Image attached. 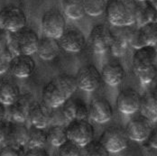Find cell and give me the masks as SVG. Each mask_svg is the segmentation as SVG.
Returning a JSON list of instances; mask_svg holds the SVG:
<instances>
[{
	"label": "cell",
	"mask_w": 157,
	"mask_h": 156,
	"mask_svg": "<svg viewBox=\"0 0 157 156\" xmlns=\"http://www.w3.org/2000/svg\"><path fill=\"white\" fill-rule=\"evenodd\" d=\"M76 77L70 74L52 78L42 90V98L52 108H56L68 100L78 89Z\"/></svg>",
	"instance_id": "cell-1"
},
{
	"label": "cell",
	"mask_w": 157,
	"mask_h": 156,
	"mask_svg": "<svg viewBox=\"0 0 157 156\" xmlns=\"http://www.w3.org/2000/svg\"><path fill=\"white\" fill-rule=\"evenodd\" d=\"M136 0H108L106 16L113 25H129L136 24Z\"/></svg>",
	"instance_id": "cell-2"
},
{
	"label": "cell",
	"mask_w": 157,
	"mask_h": 156,
	"mask_svg": "<svg viewBox=\"0 0 157 156\" xmlns=\"http://www.w3.org/2000/svg\"><path fill=\"white\" fill-rule=\"evenodd\" d=\"M6 38L14 54H33L37 51L40 37L35 30L24 26L15 32H7Z\"/></svg>",
	"instance_id": "cell-3"
},
{
	"label": "cell",
	"mask_w": 157,
	"mask_h": 156,
	"mask_svg": "<svg viewBox=\"0 0 157 156\" xmlns=\"http://www.w3.org/2000/svg\"><path fill=\"white\" fill-rule=\"evenodd\" d=\"M27 18L22 8L16 6H7L0 10V29L15 32L25 26Z\"/></svg>",
	"instance_id": "cell-4"
},
{
	"label": "cell",
	"mask_w": 157,
	"mask_h": 156,
	"mask_svg": "<svg viewBox=\"0 0 157 156\" xmlns=\"http://www.w3.org/2000/svg\"><path fill=\"white\" fill-rule=\"evenodd\" d=\"M129 140L126 129L121 126H109L100 136V141L111 154L119 153L126 149Z\"/></svg>",
	"instance_id": "cell-5"
},
{
	"label": "cell",
	"mask_w": 157,
	"mask_h": 156,
	"mask_svg": "<svg viewBox=\"0 0 157 156\" xmlns=\"http://www.w3.org/2000/svg\"><path fill=\"white\" fill-rule=\"evenodd\" d=\"M68 137L83 147L94 138L95 130L88 119H74L67 125Z\"/></svg>",
	"instance_id": "cell-6"
},
{
	"label": "cell",
	"mask_w": 157,
	"mask_h": 156,
	"mask_svg": "<svg viewBox=\"0 0 157 156\" xmlns=\"http://www.w3.org/2000/svg\"><path fill=\"white\" fill-rule=\"evenodd\" d=\"M42 29L45 35L59 39L66 29V19L58 9H50L42 17Z\"/></svg>",
	"instance_id": "cell-7"
},
{
	"label": "cell",
	"mask_w": 157,
	"mask_h": 156,
	"mask_svg": "<svg viewBox=\"0 0 157 156\" xmlns=\"http://www.w3.org/2000/svg\"><path fill=\"white\" fill-rule=\"evenodd\" d=\"M136 28L133 25H114L111 29L112 40L110 44V51L113 55L120 57L125 55L130 45V38Z\"/></svg>",
	"instance_id": "cell-8"
},
{
	"label": "cell",
	"mask_w": 157,
	"mask_h": 156,
	"mask_svg": "<svg viewBox=\"0 0 157 156\" xmlns=\"http://www.w3.org/2000/svg\"><path fill=\"white\" fill-rule=\"evenodd\" d=\"M112 40V32L109 26L103 24L94 25L89 35V44L92 51L97 53H102L110 48Z\"/></svg>",
	"instance_id": "cell-9"
},
{
	"label": "cell",
	"mask_w": 157,
	"mask_h": 156,
	"mask_svg": "<svg viewBox=\"0 0 157 156\" xmlns=\"http://www.w3.org/2000/svg\"><path fill=\"white\" fill-rule=\"evenodd\" d=\"M78 87L85 91L96 90L102 80L101 72L94 64H86L82 66L76 76Z\"/></svg>",
	"instance_id": "cell-10"
},
{
	"label": "cell",
	"mask_w": 157,
	"mask_h": 156,
	"mask_svg": "<svg viewBox=\"0 0 157 156\" xmlns=\"http://www.w3.org/2000/svg\"><path fill=\"white\" fill-rule=\"evenodd\" d=\"M34 101L35 98L32 93L21 94L14 103L9 105L7 109L12 121L25 123L29 118L30 110Z\"/></svg>",
	"instance_id": "cell-11"
},
{
	"label": "cell",
	"mask_w": 157,
	"mask_h": 156,
	"mask_svg": "<svg viewBox=\"0 0 157 156\" xmlns=\"http://www.w3.org/2000/svg\"><path fill=\"white\" fill-rule=\"evenodd\" d=\"M58 40L61 47L69 52H78L86 44L85 34L77 27L66 28Z\"/></svg>",
	"instance_id": "cell-12"
},
{
	"label": "cell",
	"mask_w": 157,
	"mask_h": 156,
	"mask_svg": "<svg viewBox=\"0 0 157 156\" xmlns=\"http://www.w3.org/2000/svg\"><path fill=\"white\" fill-rule=\"evenodd\" d=\"M142 96L136 89L127 88L121 90L117 98V107L124 114H133L139 110Z\"/></svg>",
	"instance_id": "cell-13"
},
{
	"label": "cell",
	"mask_w": 157,
	"mask_h": 156,
	"mask_svg": "<svg viewBox=\"0 0 157 156\" xmlns=\"http://www.w3.org/2000/svg\"><path fill=\"white\" fill-rule=\"evenodd\" d=\"M36 63L30 54H15L9 64V70L18 78H26L33 74Z\"/></svg>",
	"instance_id": "cell-14"
},
{
	"label": "cell",
	"mask_w": 157,
	"mask_h": 156,
	"mask_svg": "<svg viewBox=\"0 0 157 156\" xmlns=\"http://www.w3.org/2000/svg\"><path fill=\"white\" fill-rule=\"evenodd\" d=\"M152 129V122L143 116L130 120L126 127L129 139L136 142L146 140Z\"/></svg>",
	"instance_id": "cell-15"
},
{
	"label": "cell",
	"mask_w": 157,
	"mask_h": 156,
	"mask_svg": "<svg viewBox=\"0 0 157 156\" xmlns=\"http://www.w3.org/2000/svg\"><path fill=\"white\" fill-rule=\"evenodd\" d=\"M52 113V108L49 106L46 102L44 100H35L32 106L28 119L32 125L34 126L46 128L48 125H51Z\"/></svg>",
	"instance_id": "cell-16"
},
{
	"label": "cell",
	"mask_w": 157,
	"mask_h": 156,
	"mask_svg": "<svg viewBox=\"0 0 157 156\" xmlns=\"http://www.w3.org/2000/svg\"><path fill=\"white\" fill-rule=\"evenodd\" d=\"M90 116L95 122L105 124L113 116V108L109 100L105 97H96L90 106Z\"/></svg>",
	"instance_id": "cell-17"
},
{
	"label": "cell",
	"mask_w": 157,
	"mask_h": 156,
	"mask_svg": "<svg viewBox=\"0 0 157 156\" xmlns=\"http://www.w3.org/2000/svg\"><path fill=\"white\" fill-rule=\"evenodd\" d=\"M63 112L69 121L74 119H88L90 116V108L80 98L70 97L63 105Z\"/></svg>",
	"instance_id": "cell-18"
},
{
	"label": "cell",
	"mask_w": 157,
	"mask_h": 156,
	"mask_svg": "<svg viewBox=\"0 0 157 156\" xmlns=\"http://www.w3.org/2000/svg\"><path fill=\"white\" fill-rule=\"evenodd\" d=\"M102 80L109 86H117L120 84L126 76V70L122 64L117 62L106 63L101 70Z\"/></svg>",
	"instance_id": "cell-19"
},
{
	"label": "cell",
	"mask_w": 157,
	"mask_h": 156,
	"mask_svg": "<svg viewBox=\"0 0 157 156\" xmlns=\"http://www.w3.org/2000/svg\"><path fill=\"white\" fill-rule=\"evenodd\" d=\"M156 60L155 45H145L136 49V51L133 55L134 70L147 68L153 64H155Z\"/></svg>",
	"instance_id": "cell-20"
},
{
	"label": "cell",
	"mask_w": 157,
	"mask_h": 156,
	"mask_svg": "<svg viewBox=\"0 0 157 156\" xmlns=\"http://www.w3.org/2000/svg\"><path fill=\"white\" fill-rule=\"evenodd\" d=\"M60 47L61 45L57 38L50 37L44 34V36L41 37L39 40L36 52L41 59L50 61L58 56L60 52Z\"/></svg>",
	"instance_id": "cell-21"
},
{
	"label": "cell",
	"mask_w": 157,
	"mask_h": 156,
	"mask_svg": "<svg viewBox=\"0 0 157 156\" xmlns=\"http://www.w3.org/2000/svg\"><path fill=\"white\" fill-rule=\"evenodd\" d=\"M20 95V88L13 79L5 78L0 80V101L3 104L11 105Z\"/></svg>",
	"instance_id": "cell-22"
},
{
	"label": "cell",
	"mask_w": 157,
	"mask_h": 156,
	"mask_svg": "<svg viewBox=\"0 0 157 156\" xmlns=\"http://www.w3.org/2000/svg\"><path fill=\"white\" fill-rule=\"evenodd\" d=\"M29 139V129L22 122H9L8 135L6 141L15 142L25 145Z\"/></svg>",
	"instance_id": "cell-23"
},
{
	"label": "cell",
	"mask_w": 157,
	"mask_h": 156,
	"mask_svg": "<svg viewBox=\"0 0 157 156\" xmlns=\"http://www.w3.org/2000/svg\"><path fill=\"white\" fill-rule=\"evenodd\" d=\"M155 12L156 7L147 0L138 2L136 12V24L137 26H142L151 21H154Z\"/></svg>",
	"instance_id": "cell-24"
},
{
	"label": "cell",
	"mask_w": 157,
	"mask_h": 156,
	"mask_svg": "<svg viewBox=\"0 0 157 156\" xmlns=\"http://www.w3.org/2000/svg\"><path fill=\"white\" fill-rule=\"evenodd\" d=\"M141 116L147 118L150 122L157 121V98L154 94H145L142 97L140 103Z\"/></svg>",
	"instance_id": "cell-25"
},
{
	"label": "cell",
	"mask_w": 157,
	"mask_h": 156,
	"mask_svg": "<svg viewBox=\"0 0 157 156\" xmlns=\"http://www.w3.org/2000/svg\"><path fill=\"white\" fill-rule=\"evenodd\" d=\"M63 8L66 16L72 19H78L85 16L84 0H63Z\"/></svg>",
	"instance_id": "cell-26"
},
{
	"label": "cell",
	"mask_w": 157,
	"mask_h": 156,
	"mask_svg": "<svg viewBox=\"0 0 157 156\" xmlns=\"http://www.w3.org/2000/svg\"><path fill=\"white\" fill-rule=\"evenodd\" d=\"M48 142L53 146H60L68 137L67 125H51L48 128Z\"/></svg>",
	"instance_id": "cell-27"
},
{
	"label": "cell",
	"mask_w": 157,
	"mask_h": 156,
	"mask_svg": "<svg viewBox=\"0 0 157 156\" xmlns=\"http://www.w3.org/2000/svg\"><path fill=\"white\" fill-rule=\"evenodd\" d=\"M14 55L8 44L6 35H0V75L9 69V64Z\"/></svg>",
	"instance_id": "cell-28"
},
{
	"label": "cell",
	"mask_w": 157,
	"mask_h": 156,
	"mask_svg": "<svg viewBox=\"0 0 157 156\" xmlns=\"http://www.w3.org/2000/svg\"><path fill=\"white\" fill-rule=\"evenodd\" d=\"M48 142V133L46 128L37 127L32 125L29 129V139L27 145L29 147L33 146H44Z\"/></svg>",
	"instance_id": "cell-29"
},
{
	"label": "cell",
	"mask_w": 157,
	"mask_h": 156,
	"mask_svg": "<svg viewBox=\"0 0 157 156\" xmlns=\"http://www.w3.org/2000/svg\"><path fill=\"white\" fill-rule=\"evenodd\" d=\"M82 153L89 156H108L109 152L107 150L101 141L92 139L82 147Z\"/></svg>",
	"instance_id": "cell-30"
},
{
	"label": "cell",
	"mask_w": 157,
	"mask_h": 156,
	"mask_svg": "<svg viewBox=\"0 0 157 156\" xmlns=\"http://www.w3.org/2000/svg\"><path fill=\"white\" fill-rule=\"evenodd\" d=\"M139 31L146 45H155L157 42V22L151 21L142 26H138Z\"/></svg>",
	"instance_id": "cell-31"
},
{
	"label": "cell",
	"mask_w": 157,
	"mask_h": 156,
	"mask_svg": "<svg viewBox=\"0 0 157 156\" xmlns=\"http://www.w3.org/2000/svg\"><path fill=\"white\" fill-rule=\"evenodd\" d=\"M81 154L82 147L70 138L58 146V154L61 156H78Z\"/></svg>",
	"instance_id": "cell-32"
},
{
	"label": "cell",
	"mask_w": 157,
	"mask_h": 156,
	"mask_svg": "<svg viewBox=\"0 0 157 156\" xmlns=\"http://www.w3.org/2000/svg\"><path fill=\"white\" fill-rule=\"evenodd\" d=\"M108 0H84L86 14L91 16H100L105 12Z\"/></svg>",
	"instance_id": "cell-33"
},
{
	"label": "cell",
	"mask_w": 157,
	"mask_h": 156,
	"mask_svg": "<svg viewBox=\"0 0 157 156\" xmlns=\"http://www.w3.org/2000/svg\"><path fill=\"white\" fill-rule=\"evenodd\" d=\"M25 145L10 141H6L0 149V156H25Z\"/></svg>",
	"instance_id": "cell-34"
},
{
	"label": "cell",
	"mask_w": 157,
	"mask_h": 156,
	"mask_svg": "<svg viewBox=\"0 0 157 156\" xmlns=\"http://www.w3.org/2000/svg\"><path fill=\"white\" fill-rule=\"evenodd\" d=\"M136 77L139 78V80L144 84L150 83L153 81L156 77L157 67L155 64H153L147 68L139 69V70H134Z\"/></svg>",
	"instance_id": "cell-35"
},
{
	"label": "cell",
	"mask_w": 157,
	"mask_h": 156,
	"mask_svg": "<svg viewBox=\"0 0 157 156\" xmlns=\"http://www.w3.org/2000/svg\"><path fill=\"white\" fill-rule=\"evenodd\" d=\"M70 121L66 117L64 112H63L62 105L56 108H52V121L51 125H67Z\"/></svg>",
	"instance_id": "cell-36"
},
{
	"label": "cell",
	"mask_w": 157,
	"mask_h": 156,
	"mask_svg": "<svg viewBox=\"0 0 157 156\" xmlns=\"http://www.w3.org/2000/svg\"><path fill=\"white\" fill-rule=\"evenodd\" d=\"M47 150L44 146H33L25 150V156H48Z\"/></svg>",
	"instance_id": "cell-37"
},
{
	"label": "cell",
	"mask_w": 157,
	"mask_h": 156,
	"mask_svg": "<svg viewBox=\"0 0 157 156\" xmlns=\"http://www.w3.org/2000/svg\"><path fill=\"white\" fill-rule=\"evenodd\" d=\"M8 128H9V122L4 120L0 123V143L6 140L8 135Z\"/></svg>",
	"instance_id": "cell-38"
},
{
	"label": "cell",
	"mask_w": 157,
	"mask_h": 156,
	"mask_svg": "<svg viewBox=\"0 0 157 156\" xmlns=\"http://www.w3.org/2000/svg\"><path fill=\"white\" fill-rule=\"evenodd\" d=\"M149 144L154 147V148H156L157 149V126L156 127H154L147 138Z\"/></svg>",
	"instance_id": "cell-39"
},
{
	"label": "cell",
	"mask_w": 157,
	"mask_h": 156,
	"mask_svg": "<svg viewBox=\"0 0 157 156\" xmlns=\"http://www.w3.org/2000/svg\"><path fill=\"white\" fill-rule=\"evenodd\" d=\"M6 113H7V109L6 108V105L0 101V123L6 120Z\"/></svg>",
	"instance_id": "cell-40"
},
{
	"label": "cell",
	"mask_w": 157,
	"mask_h": 156,
	"mask_svg": "<svg viewBox=\"0 0 157 156\" xmlns=\"http://www.w3.org/2000/svg\"><path fill=\"white\" fill-rule=\"evenodd\" d=\"M147 1L157 8V0H147Z\"/></svg>",
	"instance_id": "cell-41"
},
{
	"label": "cell",
	"mask_w": 157,
	"mask_h": 156,
	"mask_svg": "<svg viewBox=\"0 0 157 156\" xmlns=\"http://www.w3.org/2000/svg\"><path fill=\"white\" fill-rule=\"evenodd\" d=\"M153 94H154V96H155V97L157 98V84L155 85V89H154V92H153Z\"/></svg>",
	"instance_id": "cell-42"
},
{
	"label": "cell",
	"mask_w": 157,
	"mask_h": 156,
	"mask_svg": "<svg viewBox=\"0 0 157 156\" xmlns=\"http://www.w3.org/2000/svg\"><path fill=\"white\" fill-rule=\"evenodd\" d=\"M155 22H157V8H156V12H155Z\"/></svg>",
	"instance_id": "cell-43"
},
{
	"label": "cell",
	"mask_w": 157,
	"mask_h": 156,
	"mask_svg": "<svg viewBox=\"0 0 157 156\" xmlns=\"http://www.w3.org/2000/svg\"><path fill=\"white\" fill-rule=\"evenodd\" d=\"M155 52H156V58H157V42H156V44H155Z\"/></svg>",
	"instance_id": "cell-44"
},
{
	"label": "cell",
	"mask_w": 157,
	"mask_h": 156,
	"mask_svg": "<svg viewBox=\"0 0 157 156\" xmlns=\"http://www.w3.org/2000/svg\"><path fill=\"white\" fill-rule=\"evenodd\" d=\"M137 2H142V1H144V0H136Z\"/></svg>",
	"instance_id": "cell-45"
}]
</instances>
